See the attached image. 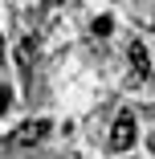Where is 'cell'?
<instances>
[{"instance_id":"obj_4","label":"cell","mask_w":155,"mask_h":159,"mask_svg":"<svg viewBox=\"0 0 155 159\" xmlns=\"http://www.w3.org/2000/svg\"><path fill=\"white\" fill-rule=\"evenodd\" d=\"M131 66H135V74L139 78H151V57H147V49H143V41H131Z\"/></svg>"},{"instance_id":"obj_2","label":"cell","mask_w":155,"mask_h":159,"mask_svg":"<svg viewBox=\"0 0 155 159\" xmlns=\"http://www.w3.org/2000/svg\"><path fill=\"white\" fill-rule=\"evenodd\" d=\"M49 131H53V126H49V118H29V122H21L16 131H12V143H21V147H33V143H41Z\"/></svg>"},{"instance_id":"obj_1","label":"cell","mask_w":155,"mask_h":159,"mask_svg":"<svg viewBox=\"0 0 155 159\" xmlns=\"http://www.w3.org/2000/svg\"><path fill=\"white\" fill-rule=\"evenodd\" d=\"M110 147L114 151H131L135 147V114L131 110H118V118L110 126Z\"/></svg>"},{"instance_id":"obj_3","label":"cell","mask_w":155,"mask_h":159,"mask_svg":"<svg viewBox=\"0 0 155 159\" xmlns=\"http://www.w3.org/2000/svg\"><path fill=\"white\" fill-rule=\"evenodd\" d=\"M33 61H37V37H21V41H16V70L29 74Z\"/></svg>"},{"instance_id":"obj_5","label":"cell","mask_w":155,"mask_h":159,"mask_svg":"<svg viewBox=\"0 0 155 159\" xmlns=\"http://www.w3.org/2000/svg\"><path fill=\"white\" fill-rule=\"evenodd\" d=\"M110 29H114L110 16H94V33H98V37H110Z\"/></svg>"},{"instance_id":"obj_8","label":"cell","mask_w":155,"mask_h":159,"mask_svg":"<svg viewBox=\"0 0 155 159\" xmlns=\"http://www.w3.org/2000/svg\"><path fill=\"white\" fill-rule=\"evenodd\" d=\"M0 45H4V41H0Z\"/></svg>"},{"instance_id":"obj_6","label":"cell","mask_w":155,"mask_h":159,"mask_svg":"<svg viewBox=\"0 0 155 159\" xmlns=\"http://www.w3.org/2000/svg\"><path fill=\"white\" fill-rule=\"evenodd\" d=\"M8 102H12V94H8V90H0V110H4Z\"/></svg>"},{"instance_id":"obj_7","label":"cell","mask_w":155,"mask_h":159,"mask_svg":"<svg viewBox=\"0 0 155 159\" xmlns=\"http://www.w3.org/2000/svg\"><path fill=\"white\" fill-rule=\"evenodd\" d=\"M151 151H155V139H151Z\"/></svg>"}]
</instances>
